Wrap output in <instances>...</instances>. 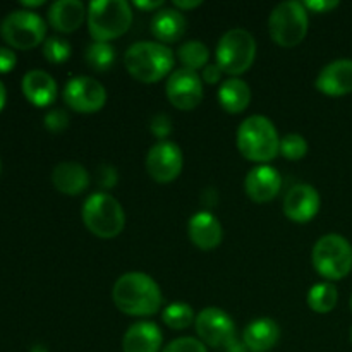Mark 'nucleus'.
Here are the masks:
<instances>
[{"instance_id": "1", "label": "nucleus", "mask_w": 352, "mask_h": 352, "mask_svg": "<svg viewBox=\"0 0 352 352\" xmlns=\"http://www.w3.org/2000/svg\"><path fill=\"white\" fill-rule=\"evenodd\" d=\"M112 298L117 308L129 316H151L162 308L160 287L143 272H127L117 278Z\"/></svg>"}, {"instance_id": "2", "label": "nucleus", "mask_w": 352, "mask_h": 352, "mask_svg": "<svg viewBox=\"0 0 352 352\" xmlns=\"http://www.w3.org/2000/svg\"><path fill=\"white\" fill-rule=\"evenodd\" d=\"M175 55L167 45L158 41H138L124 55V65L134 79L141 82H158L172 71Z\"/></svg>"}, {"instance_id": "3", "label": "nucleus", "mask_w": 352, "mask_h": 352, "mask_svg": "<svg viewBox=\"0 0 352 352\" xmlns=\"http://www.w3.org/2000/svg\"><path fill=\"white\" fill-rule=\"evenodd\" d=\"M237 148L248 160L267 164L280 151V138L268 117L251 116L237 129Z\"/></svg>"}, {"instance_id": "4", "label": "nucleus", "mask_w": 352, "mask_h": 352, "mask_svg": "<svg viewBox=\"0 0 352 352\" xmlns=\"http://www.w3.org/2000/svg\"><path fill=\"white\" fill-rule=\"evenodd\" d=\"M133 23V7L126 0H93L88 6V30L95 41L116 40Z\"/></svg>"}, {"instance_id": "5", "label": "nucleus", "mask_w": 352, "mask_h": 352, "mask_svg": "<svg viewBox=\"0 0 352 352\" xmlns=\"http://www.w3.org/2000/svg\"><path fill=\"white\" fill-rule=\"evenodd\" d=\"M82 222L100 239H113L126 227V213L112 195L95 192L82 205Z\"/></svg>"}, {"instance_id": "6", "label": "nucleus", "mask_w": 352, "mask_h": 352, "mask_svg": "<svg viewBox=\"0 0 352 352\" xmlns=\"http://www.w3.org/2000/svg\"><path fill=\"white\" fill-rule=\"evenodd\" d=\"M313 267L327 280H340L352 270V246L340 234H327L313 246Z\"/></svg>"}, {"instance_id": "7", "label": "nucleus", "mask_w": 352, "mask_h": 352, "mask_svg": "<svg viewBox=\"0 0 352 352\" xmlns=\"http://www.w3.org/2000/svg\"><path fill=\"white\" fill-rule=\"evenodd\" d=\"M308 10L298 0L282 2L272 10L268 19V31L272 40L285 48L296 47L308 33Z\"/></svg>"}, {"instance_id": "8", "label": "nucleus", "mask_w": 352, "mask_h": 352, "mask_svg": "<svg viewBox=\"0 0 352 352\" xmlns=\"http://www.w3.org/2000/svg\"><path fill=\"white\" fill-rule=\"evenodd\" d=\"M256 57V41L250 31L232 28L220 38L217 45V65L226 74L239 76L253 65Z\"/></svg>"}, {"instance_id": "9", "label": "nucleus", "mask_w": 352, "mask_h": 352, "mask_svg": "<svg viewBox=\"0 0 352 352\" xmlns=\"http://www.w3.org/2000/svg\"><path fill=\"white\" fill-rule=\"evenodd\" d=\"M0 33L10 47L19 48V50H30V48L38 47L45 40L47 24L33 10L21 9L10 12L2 21Z\"/></svg>"}, {"instance_id": "10", "label": "nucleus", "mask_w": 352, "mask_h": 352, "mask_svg": "<svg viewBox=\"0 0 352 352\" xmlns=\"http://www.w3.org/2000/svg\"><path fill=\"white\" fill-rule=\"evenodd\" d=\"M195 325L199 340L213 349H226L236 339V325L232 318L219 308H206L199 311Z\"/></svg>"}, {"instance_id": "11", "label": "nucleus", "mask_w": 352, "mask_h": 352, "mask_svg": "<svg viewBox=\"0 0 352 352\" xmlns=\"http://www.w3.org/2000/svg\"><path fill=\"white\" fill-rule=\"evenodd\" d=\"M64 102L74 112L95 113L105 107L107 91L96 79L89 76H76L65 85Z\"/></svg>"}, {"instance_id": "12", "label": "nucleus", "mask_w": 352, "mask_h": 352, "mask_svg": "<svg viewBox=\"0 0 352 352\" xmlns=\"http://www.w3.org/2000/svg\"><path fill=\"white\" fill-rule=\"evenodd\" d=\"M167 98L175 109L192 110L203 100V79L191 69H175L170 72L165 85Z\"/></svg>"}, {"instance_id": "13", "label": "nucleus", "mask_w": 352, "mask_h": 352, "mask_svg": "<svg viewBox=\"0 0 352 352\" xmlns=\"http://www.w3.org/2000/svg\"><path fill=\"white\" fill-rule=\"evenodd\" d=\"M182 164H184V158H182L181 148L167 140L153 144L146 155L148 174L160 184L175 181L181 175Z\"/></svg>"}, {"instance_id": "14", "label": "nucleus", "mask_w": 352, "mask_h": 352, "mask_svg": "<svg viewBox=\"0 0 352 352\" xmlns=\"http://www.w3.org/2000/svg\"><path fill=\"white\" fill-rule=\"evenodd\" d=\"M322 199L318 191L309 184H296L287 191L284 198V213L296 223H306L315 219Z\"/></svg>"}, {"instance_id": "15", "label": "nucleus", "mask_w": 352, "mask_h": 352, "mask_svg": "<svg viewBox=\"0 0 352 352\" xmlns=\"http://www.w3.org/2000/svg\"><path fill=\"white\" fill-rule=\"evenodd\" d=\"M315 86L327 96H344L352 91V60L339 58L320 71Z\"/></svg>"}, {"instance_id": "16", "label": "nucleus", "mask_w": 352, "mask_h": 352, "mask_svg": "<svg viewBox=\"0 0 352 352\" xmlns=\"http://www.w3.org/2000/svg\"><path fill=\"white\" fill-rule=\"evenodd\" d=\"M244 189L253 201L268 203L280 192L282 177L277 168L270 165H258L246 175Z\"/></svg>"}, {"instance_id": "17", "label": "nucleus", "mask_w": 352, "mask_h": 352, "mask_svg": "<svg viewBox=\"0 0 352 352\" xmlns=\"http://www.w3.org/2000/svg\"><path fill=\"white\" fill-rule=\"evenodd\" d=\"M188 234L191 243L203 251H212L222 243L223 230L217 217L210 212H198L189 219Z\"/></svg>"}, {"instance_id": "18", "label": "nucleus", "mask_w": 352, "mask_h": 352, "mask_svg": "<svg viewBox=\"0 0 352 352\" xmlns=\"http://www.w3.org/2000/svg\"><path fill=\"white\" fill-rule=\"evenodd\" d=\"M52 182L62 195L78 196L89 188L88 170L78 162H62L52 172Z\"/></svg>"}, {"instance_id": "19", "label": "nucleus", "mask_w": 352, "mask_h": 352, "mask_svg": "<svg viewBox=\"0 0 352 352\" xmlns=\"http://www.w3.org/2000/svg\"><path fill=\"white\" fill-rule=\"evenodd\" d=\"M23 93L33 105L48 107L57 98V82L48 72L33 69L24 74Z\"/></svg>"}, {"instance_id": "20", "label": "nucleus", "mask_w": 352, "mask_h": 352, "mask_svg": "<svg viewBox=\"0 0 352 352\" xmlns=\"http://www.w3.org/2000/svg\"><path fill=\"white\" fill-rule=\"evenodd\" d=\"M160 329L153 322H138L129 327L122 339L124 352H158L162 347Z\"/></svg>"}, {"instance_id": "21", "label": "nucleus", "mask_w": 352, "mask_h": 352, "mask_svg": "<svg viewBox=\"0 0 352 352\" xmlns=\"http://www.w3.org/2000/svg\"><path fill=\"white\" fill-rule=\"evenodd\" d=\"M243 339L250 352H268L280 340V327L270 318H256L246 327Z\"/></svg>"}, {"instance_id": "22", "label": "nucleus", "mask_w": 352, "mask_h": 352, "mask_svg": "<svg viewBox=\"0 0 352 352\" xmlns=\"http://www.w3.org/2000/svg\"><path fill=\"white\" fill-rule=\"evenodd\" d=\"M186 28H188V21L184 14L177 9L162 7L151 17V33L164 45L181 40L182 34L186 33Z\"/></svg>"}, {"instance_id": "23", "label": "nucleus", "mask_w": 352, "mask_h": 352, "mask_svg": "<svg viewBox=\"0 0 352 352\" xmlns=\"http://www.w3.org/2000/svg\"><path fill=\"white\" fill-rule=\"evenodd\" d=\"M88 16L85 3L79 0H57L48 9V23L60 33H72L78 30Z\"/></svg>"}, {"instance_id": "24", "label": "nucleus", "mask_w": 352, "mask_h": 352, "mask_svg": "<svg viewBox=\"0 0 352 352\" xmlns=\"http://www.w3.org/2000/svg\"><path fill=\"white\" fill-rule=\"evenodd\" d=\"M219 102L229 113H241L251 102V89L243 79L229 78L219 88Z\"/></svg>"}, {"instance_id": "25", "label": "nucleus", "mask_w": 352, "mask_h": 352, "mask_svg": "<svg viewBox=\"0 0 352 352\" xmlns=\"http://www.w3.org/2000/svg\"><path fill=\"white\" fill-rule=\"evenodd\" d=\"M177 58L184 65V69L198 72V69H205L208 65L210 50L203 41L189 40L179 47Z\"/></svg>"}, {"instance_id": "26", "label": "nucleus", "mask_w": 352, "mask_h": 352, "mask_svg": "<svg viewBox=\"0 0 352 352\" xmlns=\"http://www.w3.org/2000/svg\"><path fill=\"white\" fill-rule=\"evenodd\" d=\"M339 301V291L330 282H322L309 289L308 292V306L316 313L332 311Z\"/></svg>"}, {"instance_id": "27", "label": "nucleus", "mask_w": 352, "mask_h": 352, "mask_svg": "<svg viewBox=\"0 0 352 352\" xmlns=\"http://www.w3.org/2000/svg\"><path fill=\"white\" fill-rule=\"evenodd\" d=\"M162 320H164V323L168 327V329L184 330L195 322L196 316L191 306L179 301V302H172V305H168L167 308L162 311Z\"/></svg>"}, {"instance_id": "28", "label": "nucleus", "mask_w": 352, "mask_h": 352, "mask_svg": "<svg viewBox=\"0 0 352 352\" xmlns=\"http://www.w3.org/2000/svg\"><path fill=\"white\" fill-rule=\"evenodd\" d=\"M86 62L95 71H107L116 62V50L107 41H93L88 48H86Z\"/></svg>"}, {"instance_id": "29", "label": "nucleus", "mask_w": 352, "mask_h": 352, "mask_svg": "<svg viewBox=\"0 0 352 352\" xmlns=\"http://www.w3.org/2000/svg\"><path fill=\"white\" fill-rule=\"evenodd\" d=\"M278 153L287 160H301L308 153V141L301 134H287L280 140V151Z\"/></svg>"}, {"instance_id": "30", "label": "nucleus", "mask_w": 352, "mask_h": 352, "mask_svg": "<svg viewBox=\"0 0 352 352\" xmlns=\"http://www.w3.org/2000/svg\"><path fill=\"white\" fill-rule=\"evenodd\" d=\"M71 45L60 36H50L43 41V55L52 64H62L71 57Z\"/></svg>"}, {"instance_id": "31", "label": "nucleus", "mask_w": 352, "mask_h": 352, "mask_svg": "<svg viewBox=\"0 0 352 352\" xmlns=\"http://www.w3.org/2000/svg\"><path fill=\"white\" fill-rule=\"evenodd\" d=\"M164 352H208L206 346L198 339L192 337H181V339L172 340L170 344L165 346Z\"/></svg>"}, {"instance_id": "32", "label": "nucleus", "mask_w": 352, "mask_h": 352, "mask_svg": "<svg viewBox=\"0 0 352 352\" xmlns=\"http://www.w3.org/2000/svg\"><path fill=\"white\" fill-rule=\"evenodd\" d=\"M43 122H45V127H47L50 133H62V131L69 126V116L65 113V110L62 109L48 110Z\"/></svg>"}, {"instance_id": "33", "label": "nucleus", "mask_w": 352, "mask_h": 352, "mask_svg": "<svg viewBox=\"0 0 352 352\" xmlns=\"http://www.w3.org/2000/svg\"><path fill=\"white\" fill-rule=\"evenodd\" d=\"M117 177H119V175H117L116 167H112V165L102 164L96 167L95 179H96V184H98L100 188L112 189L113 186L117 184Z\"/></svg>"}, {"instance_id": "34", "label": "nucleus", "mask_w": 352, "mask_h": 352, "mask_svg": "<svg viewBox=\"0 0 352 352\" xmlns=\"http://www.w3.org/2000/svg\"><path fill=\"white\" fill-rule=\"evenodd\" d=\"M150 129L151 133L157 138H160L162 141H165V138L172 133V120L167 113H157L153 116V119L150 120Z\"/></svg>"}, {"instance_id": "35", "label": "nucleus", "mask_w": 352, "mask_h": 352, "mask_svg": "<svg viewBox=\"0 0 352 352\" xmlns=\"http://www.w3.org/2000/svg\"><path fill=\"white\" fill-rule=\"evenodd\" d=\"M302 6L306 7V10H313L316 14H325L339 7V2L337 0H308V2H302Z\"/></svg>"}, {"instance_id": "36", "label": "nucleus", "mask_w": 352, "mask_h": 352, "mask_svg": "<svg viewBox=\"0 0 352 352\" xmlns=\"http://www.w3.org/2000/svg\"><path fill=\"white\" fill-rule=\"evenodd\" d=\"M16 54L10 48L0 47V74H6V72L12 71L16 67Z\"/></svg>"}, {"instance_id": "37", "label": "nucleus", "mask_w": 352, "mask_h": 352, "mask_svg": "<svg viewBox=\"0 0 352 352\" xmlns=\"http://www.w3.org/2000/svg\"><path fill=\"white\" fill-rule=\"evenodd\" d=\"M222 78V69L219 67L217 64H208L205 69H203V81L206 85H217Z\"/></svg>"}, {"instance_id": "38", "label": "nucleus", "mask_w": 352, "mask_h": 352, "mask_svg": "<svg viewBox=\"0 0 352 352\" xmlns=\"http://www.w3.org/2000/svg\"><path fill=\"white\" fill-rule=\"evenodd\" d=\"M134 7L141 10H160L164 7L162 0H155V2H144V0H134Z\"/></svg>"}, {"instance_id": "39", "label": "nucleus", "mask_w": 352, "mask_h": 352, "mask_svg": "<svg viewBox=\"0 0 352 352\" xmlns=\"http://www.w3.org/2000/svg\"><path fill=\"white\" fill-rule=\"evenodd\" d=\"M201 6V0H191V2H186V0H174V7L177 10H189L195 9V7Z\"/></svg>"}, {"instance_id": "40", "label": "nucleus", "mask_w": 352, "mask_h": 352, "mask_svg": "<svg viewBox=\"0 0 352 352\" xmlns=\"http://www.w3.org/2000/svg\"><path fill=\"white\" fill-rule=\"evenodd\" d=\"M223 351H226V352H246L248 347L244 346V342H239V340H237V337H236V339H234L232 342H230L229 346H227Z\"/></svg>"}, {"instance_id": "41", "label": "nucleus", "mask_w": 352, "mask_h": 352, "mask_svg": "<svg viewBox=\"0 0 352 352\" xmlns=\"http://www.w3.org/2000/svg\"><path fill=\"white\" fill-rule=\"evenodd\" d=\"M6 98H7L6 86H3V82L0 81V110H2L3 105H6Z\"/></svg>"}, {"instance_id": "42", "label": "nucleus", "mask_w": 352, "mask_h": 352, "mask_svg": "<svg viewBox=\"0 0 352 352\" xmlns=\"http://www.w3.org/2000/svg\"><path fill=\"white\" fill-rule=\"evenodd\" d=\"M23 6H24V7H38V6H43V0H36V2H26V0H24Z\"/></svg>"}, {"instance_id": "43", "label": "nucleus", "mask_w": 352, "mask_h": 352, "mask_svg": "<svg viewBox=\"0 0 352 352\" xmlns=\"http://www.w3.org/2000/svg\"><path fill=\"white\" fill-rule=\"evenodd\" d=\"M349 339H351V342H352V327H351V332H349Z\"/></svg>"}, {"instance_id": "44", "label": "nucleus", "mask_w": 352, "mask_h": 352, "mask_svg": "<svg viewBox=\"0 0 352 352\" xmlns=\"http://www.w3.org/2000/svg\"><path fill=\"white\" fill-rule=\"evenodd\" d=\"M0 174H2V160H0Z\"/></svg>"}, {"instance_id": "45", "label": "nucleus", "mask_w": 352, "mask_h": 352, "mask_svg": "<svg viewBox=\"0 0 352 352\" xmlns=\"http://www.w3.org/2000/svg\"><path fill=\"white\" fill-rule=\"evenodd\" d=\"M351 309H352V296H351Z\"/></svg>"}]
</instances>
